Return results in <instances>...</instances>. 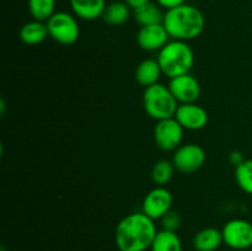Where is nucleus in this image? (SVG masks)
I'll list each match as a JSON object with an SVG mask.
<instances>
[{
  "label": "nucleus",
  "instance_id": "21",
  "mask_svg": "<svg viewBox=\"0 0 252 251\" xmlns=\"http://www.w3.org/2000/svg\"><path fill=\"white\" fill-rule=\"evenodd\" d=\"M175 165L172 161L169 160H159L158 162H155L154 166L152 170V179L158 186H165L166 184H169L170 180L174 176L175 171Z\"/></svg>",
  "mask_w": 252,
  "mask_h": 251
},
{
  "label": "nucleus",
  "instance_id": "10",
  "mask_svg": "<svg viewBox=\"0 0 252 251\" xmlns=\"http://www.w3.org/2000/svg\"><path fill=\"white\" fill-rule=\"evenodd\" d=\"M169 89L180 105L196 102L201 96V85L189 73L170 79Z\"/></svg>",
  "mask_w": 252,
  "mask_h": 251
},
{
  "label": "nucleus",
  "instance_id": "22",
  "mask_svg": "<svg viewBox=\"0 0 252 251\" xmlns=\"http://www.w3.org/2000/svg\"><path fill=\"white\" fill-rule=\"evenodd\" d=\"M235 180L241 189L252 194V160H245L235 167Z\"/></svg>",
  "mask_w": 252,
  "mask_h": 251
},
{
  "label": "nucleus",
  "instance_id": "2",
  "mask_svg": "<svg viewBox=\"0 0 252 251\" xmlns=\"http://www.w3.org/2000/svg\"><path fill=\"white\" fill-rule=\"evenodd\" d=\"M162 25L170 38L176 41H191L203 32L206 20L198 7L182 4L165 11Z\"/></svg>",
  "mask_w": 252,
  "mask_h": 251
},
{
  "label": "nucleus",
  "instance_id": "12",
  "mask_svg": "<svg viewBox=\"0 0 252 251\" xmlns=\"http://www.w3.org/2000/svg\"><path fill=\"white\" fill-rule=\"evenodd\" d=\"M169 33L162 24L143 26L137 33V43L143 51H160L169 42Z\"/></svg>",
  "mask_w": 252,
  "mask_h": 251
},
{
  "label": "nucleus",
  "instance_id": "7",
  "mask_svg": "<svg viewBox=\"0 0 252 251\" xmlns=\"http://www.w3.org/2000/svg\"><path fill=\"white\" fill-rule=\"evenodd\" d=\"M172 162L179 171L184 174H193L206 162V153L203 148L192 143L180 145L174 152Z\"/></svg>",
  "mask_w": 252,
  "mask_h": 251
},
{
  "label": "nucleus",
  "instance_id": "26",
  "mask_svg": "<svg viewBox=\"0 0 252 251\" xmlns=\"http://www.w3.org/2000/svg\"><path fill=\"white\" fill-rule=\"evenodd\" d=\"M125 1L127 2L130 7H132V10H134V9H137V7L142 6V5L147 4V2H150L152 0H125Z\"/></svg>",
  "mask_w": 252,
  "mask_h": 251
},
{
  "label": "nucleus",
  "instance_id": "25",
  "mask_svg": "<svg viewBox=\"0 0 252 251\" xmlns=\"http://www.w3.org/2000/svg\"><path fill=\"white\" fill-rule=\"evenodd\" d=\"M245 160L246 159H244L243 153L239 152V150H233V152L230 153V155H229V161L233 165H235V167L239 166V165H240L241 162L245 161Z\"/></svg>",
  "mask_w": 252,
  "mask_h": 251
},
{
  "label": "nucleus",
  "instance_id": "8",
  "mask_svg": "<svg viewBox=\"0 0 252 251\" xmlns=\"http://www.w3.org/2000/svg\"><path fill=\"white\" fill-rule=\"evenodd\" d=\"M223 240L229 248L245 250L252 246V224L245 219H233L224 225Z\"/></svg>",
  "mask_w": 252,
  "mask_h": 251
},
{
  "label": "nucleus",
  "instance_id": "9",
  "mask_svg": "<svg viewBox=\"0 0 252 251\" xmlns=\"http://www.w3.org/2000/svg\"><path fill=\"white\" fill-rule=\"evenodd\" d=\"M172 201L171 192L164 186H158L144 197L142 212L153 220L161 219L167 212L171 211Z\"/></svg>",
  "mask_w": 252,
  "mask_h": 251
},
{
  "label": "nucleus",
  "instance_id": "15",
  "mask_svg": "<svg viewBox=\"0 0 252 251\" xmlns=\"http://www.w3.org/2000/svg\"><path fill=\"white\" fill-rule=\"evenodd\" d=\"M19 36L20 39L25 44L36 46V44H39L46 41L47 37L49 36L48 27H47V24H44V22L33 20V21L26 22L20 29Z\"/></svg>",
  "mask_w": 252,
  "mask_h": 251
},
{
  "label": "nucleus",
  "instance_id": "5",
  "mask_svg": "<svg viewBox=\"0 0 252 251\" xmlns=\"http://www.w3.org/2000/svg\"><path fill=\"white\" fill-rule=\"evenodd\" d=\"M52 39L64 46L75 43L80 36V26L74 15L66 11H58L46 22Z\"/></svg>",
  "mask_w": 252,
  "mask_h": 251
},
{
  "label": "nucleus",
  "instance_id": "17",
  "mask_svg": "<svg viewBox=\"0 0 252 251\" xmlns=\"http://www.w3.org/2000/svg\"><path fill=\"white\" fill-rule=\"evenodd\" d=\"M165 12H162L161 6L158 2H147L142 6L133 10V17L135 22L143 26H149V25L162 24Z\"/></svg>",
  "mask_w": 252,
  "mask_h": 251
},
{
  "label": "nucleus",
  "instance_id": "24",
  "mask_svg": "<svg viewBox=\"0 0 252 251\" xmlns=\"http://www.w3.org/2000/svg\"><path fill=\"white\" fill-rule=\"evenodd\" d=\"M155 1L166 10L174 9V7L180 6L182 4H186V0H155Z\"/></svg>",
  "mask_w": 252,
  "mask_h": 251
},
{
  "label": "nucleus",
  "instance_id": "18",
  "mask_svg": "<svg viewBox=\"0 0 252 251\" xmlns=\"http://www.w3.org/2000/svg\"><path fill=\"white\" fill-rule=\"evenodd\" d=\"M132 14V7L126 1H112L106 5L102 20L111 26H121L128 21Z\"/></svg>",
  "mask_w": 252,
  "mask_h": 251
},
{
  "label": "nucleus",
  "instance_id": "1",
  "mask_svg": "<svg viewBox=\"0 0 252 251\" xmlns=\"http://www.w3.org/2000/svg\"><path fill=\"white\" fill-rule=\"evenodd\" d=\"M154 220L143 212L125 217L116 228L115 240L120 251H147L157 236Z\"/></svg>",
  "mask_w": 252,
  "mask_h": 251
},
{
  "label": "nucleus",
  "instance_id": "3",
  "mask_svg": "<svg viewBox=\"0 0 252 251\" xmlns=\"http://www.w3.org/2000/svg\"><path fill=\"white\" fill-rule=\"evenodd\" d=\"M158 62L164 75L169 79L189 74L194 63V54L185 41H169L158 54Z\"/></svg>",
  "mask_w": 252,
  "mask_h": 251
},
{
  "label": "nucleus",
  "instance_id": "4",
  "mask_svg": "<svg viewBox=\"0 0 252 251\" xmlns=\"http://www.w3.org/2000/svg\"><path fill=\"white\" fill-rule=\"evenodd\" d=\"M179 105L180 103L174 97L169 86L162 84L158 83L145 88L143 94V106L145 112L155 121L175 117Z\"/></svg>",
  "mask_w": 252,
  "mask_h": 251
},
{
  "label": "nucleus",
  "instance_id": "23",
  "mask_svg": "<svg viewBox=\"0 0 252 251\" xmlns=\"http://www.w3.org/2000/svg\"><path fill=\"white\" fill-rule=\"evenodd\" d=\"M161 224H162V229L165 230H170V231H176L177 229L180 228L181 225V217L177 212L175 211H170L165 214L164 217L161 218Z\"/></svg>",
  "mask_w": 252,
  "mask_h": 251
},
{
  "label": "nucleus",
  "instance_id": "16",
  "mask_svg": "<svg viewBox=\"0 0 252 251\" xmlns=\"http://www.w3.org/2000/svg\"><path fill=\"white\" fill-rule=\"evenodd\" d=\"M224 243L221 230L216 228H204L193 238V246L197 251H216Z\"/></svg>",
  "mask_w": 252,
  "mask_h": 251
},
{
  "label": "nucleus",
  "instance_id": "19",
  "mask_svg": "<svg viewBox=\"0 0 252 251\" xmlns=\"http://www.w3.org/2000/svg\"><path fill=\"white\" fill-rule=\"evenodd\" d=\"M152 251H184L182 243L176 231L162 230L158 231L152 244Z\"/></svg>",
  "mask_w": 252,
  "mask_h": 251
},
{
  "label": "nucleus",
  "instance_id": "6",
  "mask_svg": "<svg viewBox=\"0 0 252 251\" xmlns=\"http://www.w3.org/2000/svg\"><path fill=\"white\" fill-rule=\"evenodd\" d=\"M184 129L175 117L158 121L154 128V139L158 148L164 152H175L181 145Z\"/></svg>",
  "mask_w": 252,
  "mask_h": 251
},
{
  "label": "nucleus",
  "instance_id": "13",
  "mask_svg": "<svg viewBox=\"0 0 252 251\" xmlns=\"http://www.w3.org/2000/svg\"><path fill=\"white\" fill-rule=\"evenodd\" d=\"M69 2L74 15L85 21L102 17L106 9V0H69Z\"/></svg>",
  "mask_w": 252,
  "mask_h": 251
},
{
  "label": "nucleus",
  "instance_id": "11",
  "mask_svg": "<svg viewBox=\"0 0 252 251\" xmlns=\"http://www.w3.org/2000/svg\"><path fill=\"white\" fill-rule=\"evenodd\" d=\"M175 118L185 129L199 130L208 123V112L196 102L181 103L177 107Z\"/></svg>",
  "mask_w": 252,
  "mask_h": 251
},
{
  "label": "nucleus",
  "instance_id": "14",
  "mask_svg": "<svg viewBox=\"0 0 252 251\" xmlns=\"http://www.w3.org/2000/svg\"><path fill=\"white\" fill-rule=\"evenodd\" d=\"M161 74V66L158 59H144L135 69V80L144 88H149L159 83Z\"/></svg>",
  "mask_w": 252,
  "mask_h": 251
},
{
  "label": "nucleus",
  "instance_id": "20",
  "mask_svg": "<svg viewBox=\"0 0 252 251\" xmlns=\"http://www.w3.org/2000/svg\"><path fill=\"white\" fill-rule=\"evenodd\" d=\"M29 11L37 21L47 22L56 14V0H29Z\"/></svg>",
  "mask_w": 252,
  "mask_h": 251
}]
</instances>
